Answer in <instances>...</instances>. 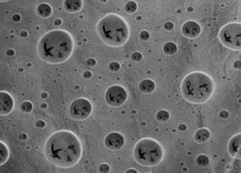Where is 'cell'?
<instances>
[{"label":"cell","mask_w":241,"mask_h":173,"mask_svg":"<svg viewBox=\"0 0 241 173\" xmlns=\"http://www.w3.org/2000/svg\"><path fill=\"white\" fill-rule=\"evenodd\" d=\"M47 159L60 168H71L82 157V144L79 138L69 130H61L48 137L44 144Z\"/></svg>","instance_id":"6da1fadb"},{"label":"cell","mask_w":241,"mask_h":173,"mask_svg":"<svg viewBox=\"0 0 241 173\" xmlns=\"http://www.w3.org/2000/svg\"><path fill=\"white\" fill-rule=\"evenodd\" d=\"M74 41L66 30H52L44 34L38 44V54L47 64L60 65L67 62L73 52Z\"/></svg>","instance_id":"7a4b0ae2"},{"label":"cell","mask_w":241,"mask_h":173,"mask_svg":"<svg viewBox=\"0 0 241 173\" xmlns=\"http://www.w3.org/2000/svg\"><path fill=\"white\" fill-rule=\"evenodd\" d=\"M96 32L100 40L111 47H120L129 40L130 30L127 22L119 14L109 13L96 23Z\"/></svg>","instance_id":"3957f363"},{"label":"cell","mask_w":241,"mask_h":173,"mask_svg":"<svg viewBox=\"0 0 241 173\" xmlns=\"http://www.w3.org/2000/svg\"><path fill=\"white\" fill-rule=\"evenodd\" d=\"M183 98L192 104L206 102L214 92V81L208 74L202 71L188 73L182 83Z\"/></svg>","instance_id":"277c9868"},{"label":"cell","mask_w":241,"mask_h":173,"mask_svg":"<svg viewBox=\"0 0 241 173\" xmlns=\"http://www.w3.org/2000/svg\"><path fill=\"white\" fill-rule=\"evenodd\" d=\"M134 160L146 167H153L159 164L164 158V149L157 140L144 138L136 142L133 148Z\"/></svg>","instance_id":"5b68a950"},{"label":"cell","mask_w":241,"mask_h":173,"mask_svg":"<svg viewBox=\"0 0 241 173\" xmlns=\"http://www.w3.org/2000/svg\"><path fill=\"white\" fill-rule=\"evenodd\" d=\"M220 42L231 50L240 51L241 49V24L239 22H231L224 25L218 33Z\"/></svg>","instance_id":"8992f818"},{"label":"cell","mask_w":241,"mask_h":173,"mask_svg":"<svg viewBox=\"0 0 241 173\" xmlns=\"http://www.w3.org/2000/svg\"><path fill=\"white\" fill-rule=\"evenodd\" d=\"M93 111L91 102L86 98L75 99L70 106V114L76 120H84L90 116Z\"/></svg>","instance_id":"52a82bcc"},{"label":"cell","mask_w":241,"mask_h":173,"mask_svg":"<svg viewBox=\"0 0 241 173\" xmlns=\"http://www.w3.org/2000/svg\"><path fill=\"white\" fill-rule=\"evenodd\" d=\"M126 91L119 85L111 86L105 93V99L111 107H120L126 101Z\"/></svg>","instance_id":"ba28073f"},{"label":"cell","mask_w":241,"mask_h":173,"mask_svg":"<svg viewBox=\"0 0 241 173\" xmlns=\"http://www.w3.org/2000/svg\"><path fill=\"white\" fill-rule=\"evenodd\" d=\"M105 146L110 150H119L125 144V138L120 133L113 132L108 134L104 140Z\"/></svg>","instance_id":"9c48e42d"},{"label":"cell","mask_w":241,"mask_h":173,"mask_svg":"<svg viewBox=\"0 0 241 173\" xmlns=\"http://www.w3.org/2000/svg\"><path fill=\"white\" fill-rule=\"evenodd\" d=\"M14 100L10 93L0 92V116H7L13 111Z\"/></svg>","instance_id":"30bf717a"},{"label":"cell","mask_w":241,"mask_h":173,"mask_svg":"<svg viewBox=\"0 0 241 173\" xmlns=\"http://www.w3.org/2000/svg\"><path fill=\"white\" fill-rule=\"evenodd\" d=\"M201 31H202V28L200 24L192 20L186 21L182 28V35L188 37V39H195V37H197L201 34Z\"/></svg>","instance_id":"8fae6325"},{"label":"cell","mask_w":241,"mask_h":173,"mask_svg":"<svg viewBox=\"0 0 241 173\" xmlns=\"http://www.w3.org/2000/svg\"><path fill=\"white\" fill-rule=\"evenodd\" d=\"M240 144H241V133H238L230 140L228 144V151L232 158H235L236 154L240 151Z\"/></svg>","instance_id":"7c38bea8"},{"label":"cell","mask_w":241,"mask_h":173,"mask_svg":"<svg viewBox=\"0 0 241 173\" xmlns=\"http://www.w3.org/2000/svg\"><path fill=\"white\" fill-rule=\"evenodd\" d=\"M64 8L67 13H77L82 9L83 6V1L81 0H65L64 3Z\"/></svg>","instance_id":"4fadbf2b"},{"label":"cell","mask_w":241,"mask_h":173,"mask_svg":"<svg viewBox=\"0 0 241 173\" xmlns=\"http://www.w3.org/2000/svg\"><path fill=\"white\" fill-rule=\"evenodd\" d=\"M195 140L198 144H205L210 138V131L206 128H201L195 133Z\"/></svg>","instance_id":"5bb4252c"},{"label":"cell","mask_w":241,"mask_h":173,"mask_svg":"<svg viewBox=\"0 0 241 173\" xmlns=\"http://www.w3.org/2000/svg\"><path fill=\"white\" fill-rule=\"evenodd\" d=\"M139 88H140V91L142 92H144V93H147V94L148 93H152L154 91V88H155V84H154V82L153 80L144 79V80H142L140 82Z\"/></svg>","instance_id":"9a60e30c"},{"label":"cell","mask_w":241,"mask_h":173,"mask_svg":"<svg viewBox=\"0 0 241 173\" xmlns=\"http://www.w3.org/2000/svg\"><path fill=\"white\" fill-rule=\"evenodd\" d=\"M37 14L42 18H48L52 14V8L49 4L42 3L37 7Z\"/></svg>","instance_id":"2e32d148"},{"label":"cell","mask_w":241,"mask_h":173,"mask_svg":"<svg viewBox=\"0 0 241 173\" xmlns=\"http://www.w3.org/2000/svg\"><path fill=\"white\" fill-rule=\"evenodd\" d=\"M10 152L7 145L3 141H0V164H4L9 159Z\"/></svg>","instance_id":"e0dca14e"},{"label":"cell","mask_w":241,"mask_h":173,"mask_svg":"<svg viewBox=\"0 0 241 173\" xmlns=\"http://www.w3.org/2000/svg\"><path fill=\"white\" fill-rule=\"evenodd\" d=\"M163 50H164V53L167 54L169 56H172L177 53L178 51V46L174 42H167L164 44L163 46Z\"/></svg>","instance_id":"ac0fdd59"},{"label":"cell","mask_w":241,"mask_h":173,"mask_svg":"<svg viewBox=\"0 0 241 173\" xmlns=\"http://www.w3.org/2000/svg\"><path fill=\"white\" fill-rule=\"evenodd\" d=\"M196 163H197V164L199 165V167H206L209 163V159H208L207 156H206L204 154H201L196 158Z\"/></svg>","instance_id":"d6986e66"},{"label":"cell","mask_w":241,"mask_h":173,"mask_svg":"<svg viewBox=\"0 0 241 173\" xmlns=\"http://www.w3.org/2000/svg\"><path fill=\"white\" fill-rule=\"evenodd\" d=\"M170 117V114L165 110H161L156 114V119L160 122H166Z\"/></svg>","instance_id":"ffe728a7"},{"label":"cell","mask_w":241,"mask_h":173,"mask_svg":"<svg viewBox=\"0 0 241 173\" xmlns=\"http://www.w3.org/2000/svg\"><path fill=\"white\" fill-rule=\"evenodd\" d=\"M136 10H137V4H136V2H134V1H129V2H127L126 3V5H125V12L127 13V14H134L135 12H136Z\"/></svg>","instance_id":"44dd1931"},{"label":"cell","mask_w":241,"mask_h":173,"mask_svg":"<svg viewBox=\"0 0 241 173\" xmlns=\"http://www.w3.org/2000/svg\"><path fill=\"white\" fill-rule=\"evenodd\" d=\"M20 110H21L22 112H30L33 110V105H32L31 102L25 101V102H23V103L21 104Z\"/></svg>","instance_id":"7402d4cb"},{"label":"cell","mask_w":241,"mask_h":173,"mask_svg":"<svg viewBox=\"0 0 241 173\" xmlns=\"http://www.w3.org/2000/svg\"><path fill=\"white\" fill-rule=\"evenodd\" d=\"M120 64L117 63V62H112V63H110V65H109V69H110V71L117 72V71L120 70Z\"/></svg>","instance_id":"603a6c76"},{"label":"cell","mask_w":241,"mask_h":173,"mask_svg":"<svg viewBox=\"0 0 241 173\" xmlns=\"http://www.w3.org/2000/svg\"><path fill=\"white\" fill-rule=\"evenodd\" d=\"M99 172H101V173L110 172V167L107 163H102L99 167Z\"/></svg>","instance_id":"cb8c5ba5"},{"label":"cell","mask_w":241,"mask_h":173,"mask_svg":"<svg viewBox=\"0 0 241 173\" xmlns=\"http://www.w3.org/2000/svg\"><path fill=\"white\" fill-rule=\"evenodd\" d=\"M131 59L134 62H140L142 60V54L140 52H134V53L131 55Z\"/></svg>","instance_id":"d4e9b609"},{"label":"cell","mask_w":241,"mask_h":173,"mask_svg":"<svg viewBox=\"0 0 241 173\" xmlns=\"http://www.w3.org/2000/svg\"><path fill=\"white\" fill-rule=\"evenodd\" d=\"M149 39V33L148 31H142L140 33V40L141 41H148Z\"/></svg>","instance_id":"484cf974"},{"label":"cell","mask_w":241,"mask_h":173,"mask_svg":"<svg viewBox=\"0 0 241 173\" xmlns=\"http://www.w3.org/2000/svg\"><path fill=\"white\" fill-rule=\"evenodd\" d=\"M164 29L166 30V31H172V30L174 29V24H173L172 22H166V23L164 24Z\"/></svg>","instance_id":"4316f807"},{"label":"cell","mask_w":241,"mask_h":173,"mask_svg":"<svg viewBox=\"0 0 241 173\" xmlns=\"http://www.w3.org/2000/svg\"><path fill=\"white\" fill-rule=\"evenodd\" d=\"M219 116L221 118H223V119H227V118H229L230 114H229V112H227V111H221L219 112Z\"/></svg>","instance_id":"83f0119b"},{"label":"cell","mask_w":241,"mask_h":173,"mask_svg":"<svg viewBox=\"0 0 241 173\" xmlns=\"http://www.w3.org/2000/svg\"><path fill=\"white\" fill-rule=\"evenodd\" d=\"M233 69H241V61L240 60H237L235 63H233Z\"/></svg>","instance_id":"f1b7e54d"},{"label":"cell","mask_w":241,"mask_h":173,"mask_svg":"<svg viewBox=\"0 0 241 173\" xmlns=\"http://www.w3.org/2000/svg\"><path fill=\"white\" fill-rule=\"evenodd\" d=\"M87 65H90V66L96 65V60H95V59H88V60H87Z\"/></svg>","instance_id":"f546056e"},{"label":"cell","mask_w":241,"mask_h":173,"mask_svg":"<svg viewBox=\"0 0 241 173\" xmlns=\"http://www.w3.org/2000/svg\"><path fill=\"white\" fill-rule=\"evenodd\" d=\"M83 77L85 78V79H90L92 77V72L91 71H85L84 73H83Z\"/></svg>","instance_id":"4dcf8cb0"},{"label":"cell","mask_w":241,"mask_h":173,"mask_svg":"<svg viewBox=\"0 0 241 173\" xmlns=\"http://www.w3.org/2000/svg\"><path fill=\"white\" fill-rule=\"evenodd\" d=\"M36 125L40 128H43L44 126H46V123H44L43 120H38V121L36 122Z\"/></svg>","instance_id":"1f68e13d"},{"label":"cell","mask_w":241,"mask_h":173,"mask_svg":"<svg viewBox=\"0 0 241 173\" xmlns=\"http://www.w3.org/2000/svg\"><path fill=\"white\" fill-rule=\"evenodd\" d=\"M178 130L179 131H185V130H187V126L185 124H180L178 126Z\"/></svg>","instance_id":"d6a6232c"},{"label":"cell","mask_w":241,"mask_h":173,"mask_svg":"<svg viewBox=\"0 0 241 173\" xmlns=\"http://www.w3.org/2000/svg\"><path fill=\"white\" fill-rule=\"evenodd\" d=\"M54 25H56V26L62 25V20H61V19H56V20L54 21Z\"/></svg>","instance_id":"836d02e7"},{"label":"cell","mask_w":241,"mask_h":173,"mask_svg":"<svg viewBox=\"0 0 241 173\" xmlns=\"http://www.w3.org/2000/svg\"><path fill=\"white\" fill-rule=\"evenodd\" d=\"M13 18H14V21H19L20 20V16H19V14H14Z\"/></svg>","instance_id":"e575fe53"},{"label":"cell","mask_w":241,"mask_h":173,"mask_svg":"<svg viewBox=\"0 0 241 173\" xmlns=\"http://www.w3.org/2000/svg\"><path fill=\"white\" fill-rule=\"evenodd\" d=\"M26 138H27V137H26V135H25V134H20V135H19V139L22 140H25Z\"/></svg>","instance_id":"d590c367"},{"label":"cell","mask_w":241,"mask_h":173,"mask_svg":"<svg viewBox=\"0 0 241 173\" xmlns=\"http://www.w3.org/2000/svg\"><path fill=\"white\" fill-rule=\"evenodd\" d=\"M7 54H8L9 56H14V52L13 50H8V51H7Z\"/></svg>","instance_id":"8d00e7d4"},{"label":"cell","mask_w":241,"mask_h":173,"mask_svg":"<svg viewBox=\"0 0 241 173\" xmlns=\"http://www.w3.org/2000/svg\"><path fill=\"white\" fill-rule=\"evenodd\" d=\"M138 171H136L135 169H129L126 171V173H137Z\"/></svg>","instance_id":"74e56055"},{"label":"cell","mask_w":241,"mask_h":173,"mask_svg":"<svg viewBox=\"0 0 241 173\" xmlns=\"http://www.w3.org/2000/svg\"><path fill=\"white\" fill-rule=\"evenodd\" d=\"M42 97H43V98H47V92L42 93Z\"/></svg>","instance_id":"f35d334b"},{"label":"cell","mask_w":241,"mask_h":173,"mask_svg":"<svg viewBox=\"0 0 241 173\" xmlns=\"http://www.w3.org/2000/svg\"><path fill=\"white\" fill-rule=\"evenodd\" d=\"M21 36H22V37H27V32L22 31V32H21Z\"/></svg>","instance_id":"ab89813d"},{"label":"cell","mask_w":241,"mask_h":173,"mask_svg":"<svg viewBox=\"0 0 241 173\" xmlns=\"http://www.w3.org/2000/svg\"><path fill=\"white\" fill-rule=\"evenodd\" d=\"M42 107H43V108H46L47 105H46V104H42Z\"/></svg>","instance_id":"60d3db41"},{"label":"cell","mask_w":241,"mask_h":173,"mask_svg":"<svg viewBox=\"0 0 241 173\" xmlns=\"http://www.w3.org/2000/svg\"><path fill=\"white\" fill-rule=\"evenodd\" d=\"M188 11H189V12H192V11H193V9H192V8H189V9H188Z\"/></svg>","instance_id":"b9f144b4"}]
</instances>
